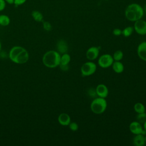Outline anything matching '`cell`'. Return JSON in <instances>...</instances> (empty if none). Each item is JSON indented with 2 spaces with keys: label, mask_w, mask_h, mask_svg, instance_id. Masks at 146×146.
I'll return each instance as SVG.
<instances>
[{
  "label": "cell",
  "mask_w": 146,
  "mask_h": 146,
  "mask_svg": "<svg viewBox=\"0 0 146 146\" xmlns=\"http://www.w3.org/2000/svg\"><path fill=\"white\" fill-rule=\"evenodd\" d=\"M112 57L115 61H120L123 58V53L121 50H117L113 53Z\"/></svg>",
  "instance_id": "22"
},
{
  "label": "cell",
  "mask_w": 146,
  "mask_h": 146,
  "mask_svg": "<svg viewBox=\"0 0 146 146\" xmlns=\"http://www.w3.org/2000/svg\"><path fill=\"white\" fill-rule=\"evenodd\" d=\"M10 23L9 17L5 14H0V25L2 26H7Z\"/></svg>",
  "instance_id": "18"
},
{
  "label": "cell",
  "mask_w": 146,
  "mask_h": 146,
  "mask_svg": "<svg viewBox=\"0 0 146 146\" xmlns=\"http://www.w3.org/2000/svg\"><path fill=\"white\" fill-rule=\"evenodd\" d=\"M29 59V54L28 51L23 48L19 54L17 56L13 62L17 64H23L26 63Z\"/></svg>",
  "instance_id": "8"
},
{
  "label": "cell",
  "mask_w": 146,
  "mask_h": 146,
  "mask_svg": "<svg viewBox=\"0 0 146 146\" xmlns=\"http://www.w3.org/2000/svg\"><path fill=\"white\" fill-rule=\"evenodd\" d=\"M68 125L70 129L72 131H76L79 128L78 124L75 122H70Z\"/></svg>",
  "instance_id": "25"
},
{
  "label": "cell",
  "mask_w": 146,
  "mask_h": 146,
  "mask_svg": "<svg viewBox=\"0 0 146 146\" xmlns=\"http://www.w3.org/2000/svg\"><path fill=\"white\" fill-rule=\"evenodd\" d=\"M60 54L56 51H48L43 56V63L48 68L56 67L60 64Z\"/></svg>",
  "instance_id": "2"
},
{
  "label": "cell",
  "mask_w": 146,
  "mask_h": 146,
  "mask_svg": "<svg viewBox=\"0 0 146 146\" xmlns=\"http://www.w3.org/2000/svg\"><path fill=\"white\" fill-rule=\"evenodd\" d=\"M59 66L62 71H67L69 68L68 64H60L59 65Z\"/></svg>",
  "instance_id": "30"
},
{
  "label": "cell",
  "mask_w": 146,
  "mask_h": 146,
  "mask_svg": "<svg viewBox=\"0 0 146 146\" xmlns=\"http://www.w3.org/2000/svg\"><path fill=\"white\" fill-rule=\"evenodd\" d=\"M112 33L115 36H119L121 34H122V30H120V29L116 28V29H113V30L112 31Z\"/></svg>",
  "instance_id": "28"
},
{
  "label": "cell",
  "mask_w": 146,
  "mask_h": 146,
  "mask_svg": "<svg viewBox=\"0 0 146 146\" xmlns=\"http://www.w3.org/2000/svg\"><path fill=\"white\" fill-rule=\"evenodd\" d=\"M70 60H71L70 55L67 53H64V54H63L60 56V64H68Z\"/></svg>",
  "instance_id": "19"
},
{
  "label": "cell",
  "mask_w": 146,
  "mask_h": 146,
  "mask_svg": "<svg viewBox=\"0 0 146 146\" xmlns=\"http://www.w3.org/2000/svg\"><path fill=\"white\" fill-rule=\"evenodd\" d=\"M43 27L47 31H51L52 28L51 24L48 21H43Z\"/></svg>",
  "instance_id": "24"
},
{
  "label": "cell",
  "mask_w": 146,
  "mask_h": 146,
  "mask_svg": "<svg viewBox=\"0 0 146 146\" xmlns=\"http://www.w3.org/2000/svg\"><path fill=\"white\" fill-rule=\"evenodd\" d=\"M114 60L111 55L105 54L101 55L98 59V64L100 67L103 68H108L112 66Z\"/></svg>",
  "instance_id": "5"
},
{
  "label": "cell",
  "mask_w": 146,
  "mask_h": 146,
  "mask_svg": "<svg viewBox=\"0 0 146 146\" xmlns=\"http://www.w3.org/2000/svg\"><path fill=\"white\" fill-rule=\"evenodd\" d=\"M133 144L136 146H144L145 144V139L144 135L139 134L133 139Z\"/></svg>",
  "instance_id": "15"
},
{
  "label": "cell",
  "mask_w": 146,
  "mask_h": 146,
  "mask_svg": "<svg viewBox=\"0 0 146 146\" xmlns=\"http://www.w3.org/2000/svg\"><path fill=\"white\" fill-rule=\"evenodd\" d=\"M134 29L132 26H127L122 30V35L125 37H128L133 32Z\"/></svg>",
  "instance_id": "21"
},
{
  "label": "cell",
  "mask_w": 146,
  "mask_h": 146,
  "mask_svg": "<svg viewBox=\"0 0 146 146\" xmlns=\"http://www.w3.org/2000/svg\"><path fill=\"white\" fill-rule=\"evenodd\" d=\"M24 48L21 47V46H14L13 47H12L11 48V50H10L9 52V58L10 59V60L11 61H14V59H15V58L17 57V56L19 54V52L23 49Z\"/></svg>",
  "instance_id": "14"
},
{
  "label": "cell",
  "mask_w": 146,
  "mask_h": 146,
  "mask_svg": "<svg viewBox=\"0 0 146 146\" xmlns=\"http://www.w3.org/2000/svg\"><path fill=\"white\" fill-rule=\"evenodd\" d=\"M6 3L9 5H14V0H5Z\"/></svg>",
  "instance_id": "31"
},
{
  "label": "cell",
  "mask_w": 146,
  "mask_h": 146,
  "mask_svg": "<svg viewBox=\"0 0 146 146\" xmlns=\"http://www.w3.org/2000/svg\"><path fill=\"white\" fill-rule=\"evenodd\" d=\"M88 94L89 96L92 98H95L97 96L96 90L94 88H91L89 89V90L88 91Z\"/></svg>",
  "instance_id": "26"
},
{
  "label": "cell",
  "mask_w": 146,
  "mask_h": 146,
  "mask_svg": "<svg viewBox=\"0 0 146 146\" xmlns=\"http://www.w3.org/2000/svg\"><path fill=\"white\" fill-rule=\"evenodd\" d=\"M143 9H144V13L146 14V4L145 5V6H144Z\"/></svg>",
  "instance_id": "33"
},
{
  "label": "cell",
  "mask_w": 146,
  "mask_h": 146,
  "mask_svg": "<svg viewBox=\"0 0 146 146\" xmlns=\"http://www.w3.org/2000/svg\"><path fill=\"white\" fill-rule=\"evenodd\" d=\"M136 120L141 124H143L146 121V113H139L136 116Z\"/></svg>",
  "instance_id": "23"
},
{
  "label": "cell",
  "mask_w": 146,
  "mask_h": 146,
  "mask_svg": "<svg viewBox=\"0 0 146 146\" xmlns=\"http://www.w3.org/2000/svg\"><path fill=\"white\" fill-rule=\"evenodd\" d=\"M99 54V47L92 46L90 47L86 51V58L89 60H94L96 59Z\"/></svg>",
  "instance_id": "9"
},
{
  "label": "cell",
  "mask_w": 146,
  "mask_h": 146,
  "mask_svg": "<svg viewBox=\"0 0 146 146\" xmlns=\"http://www.w3.org/2000/svg\"><path fill=\"white\" fill-rule=\"evenodd\" d=\"M129 130L134 135H146V131L143 129L141 126V123L138 122L137 121H134L130 123L129 124Z\"/></svg>",
  "instance_id": "6"
},
{
  "label": "cell",
  "mask_w": 146,
  "mask_h": 146,
  "mask_svg": "<svg viewBox=\"0 0 146 146\" xmlns=\"http://www.w3.org/2000/svg\"><path fill=\"white\" fill-rule=\"evenodd\" d=\"M105 1H108V0H105Z\"/></svg>",
  "instance_id": "36"
},
{
  "label": "cell",
  "mask_w": 146,
  "mask_h": 146,
  "mask_svg": "<svg viewBox=\"0 0 146 146\" xmlns=\"http://www.w3.org/2000/svg\"><path fill=\"white\" fill-rule=\"evenodd\" d=\"M144 14L143 7L136 3L129 4L125 10V16L126 18L131 22H135L141 19Z\"/></svg>",
  "instance_id": "1"
},
{
  "label": "cell",
  "mask_w": 146,
  "mask_h": 146,
  "mask_svg": "<svg viewBox=\"0 0 146 146\" xmlns=\"http://www.w3.org/2000/svg\"><path fill=\"white\" fill-rule=\"evenodd\" d=\"M27 0H14V5L15 7H18L19 6H21L23 5Z\"/></svg>",
  "instance_id": "27"
},
{
  "label": "cell",
  "mask_w": 146,
  "mask_h": 146,
  "mask_svg": "<svg viewBox=\"0 0 146 146\" xmlns=\"http://www.w3.org/2000/svg\"><path fill=\"white\" fill-rule=\"evenodd\" d=\"M107 107V103L105 98L98 97L95 98L91 102L90 108L92 112L95 114L103 113Z\"/></svg>",
  "instance_id": "3"
},
{
  "label": "cell",
  "mask_w": 146,
  "mask_h": 146,
  "mask_svg": "<svg viewBox=\"0 0 146 146\" xmlns=\"http://www.w3.org/2000/svg\"><path fill=\"white\" fill-rule=\"evenodd\" d=\"M58 120L59 123L63 126L68 125L71 122L70 116L66 113H60L58 117Z\"/></svg>",
  "instance_id": "13"
},
{
  "label": "cell",
  "mask_w": 146,
  "mask_h": 146,
  "mask_svg": "<svg viewBox=\"0 0 146 146\" xmlns=\"http://www.w3.org/2000/svg\"><path fill=\"white\" fill-rule=\"evenodd\" d=\"M56 48L58 52L60 54L67 53L68 51V44L67 42L63 39H60L58 41L56 44Z\"/></svg>",
  "instance_id": "12"
},
{
  "label": "cell",
  "mask_w": 146,
  "mask_h": 146,
  "mask_svg": "<svg viewBox=\"0 0 146 146\" xmlns=\"http://www.w3.org/2000/svg\"><path fill=\"white\" fill-rule=\"evenodd\" d=\"M145 143H146V136H145Z\"/></svg>",
  "instance_id": "35"
},
{
  "label": "cell",
  "mask_w": 146,
  "mask_h": 146,
  "mask_svg": "<svg viewBox=\"0 0 146 146\" xmlns=\"http://www.w3.org/2000/svg\"><path fill=\"white\" fill-rule=\"evenodd\" d=\"M6 3L5 0H0V11H3L6 7Z\"/></svg>",
  "instance_id": "29"
},
{
  "label": "cell",
  "mask_w": 146,
  "mask_h": 146,
  "mask_svg": "<svg viewBox=\"0 0 146 146\" xmlns=\"http://www.w3.org/2000/svg\"><path fill=\"white\" fill-rule=\"evenodd\" d=\"M31 14L35 21L37 22H41L43 21V15L40 11L33 10Z\"/></svg>",
  "instance_id": "17"
},
{
  "label": "cell",
  "mask_w": 146,
  "mask_h": 146,
  "mask_svg": "<svg viewBox=\"0 0 146 146\" xmlns=\"http://www.w3.org/2000/svg\"><path fill=\"white\" fill-rule=\"evenodd\" d=\"M95 90L97 96L99 97L103 98H106L107 97L108 95V89L106 85L103 84H100L97 86Z\"/></svg>",
  "instance_id": "10"
},
{
  "label": "cell",
  "mask_w": 146,
  "mask_h": 146,
  "mask_svg": "<svg viewBox=\"0 0 146 146\" xmlns=\"http://www.w3.org/2000/svg\"><path fill=\"white\" fill-rule=\"evenodd\" d=\"M96 70V65L95 63L91 62H87L83 64L81 67L80 71L83 76H87L94 74Z\"/></svg>",
  "instance_id": "4"
},
{
  "label": "cell",
  "mask_w": 146,
  "mask_h": 146,
  "mask_svg": "<svg viewBox=\"0 0 146 146\" xmlns=\"http://www.w3.org/2000/svg\"><path fill=\"white\" fill-rule=\"evenodd\" d=\"M135 111L137 113H143L145 111V108L144 104L141 103H136L133 107Z\"/></svg>",
  "instance_id": "20"
},
{
  "label": "cell",
  "mask_w": 146,
  "mask_h": 146,
  "mask_svg": "<svg viewBox=\"0 0 146 146\" xmlns=\"http://www.w3.org/2000/svg\"><path fill=\"white\" fill-rule=\"evenodd\" d=\"M133 29L139 35H144L146 34V21L140 19L135 22Z\"/></svg>",
  "instance_id": "7"
},
{
  "label": "cell",
  "mask_w": 146,
  "mask_h": 146,
  "mask_svg": "<svg viewBox=\"0 0 146 146\" xmlns=\"http://www.w3.org/2000/svg\"><path fill=\"white\" fill-rule=\"evenodd\" d=\"M137 52L139 57L144 61H146V42L140 43L137 46Z\"/></svg>",
  "instance_id": "11"
},
{
  "label": "cell",
  "mask_w": 146,
  "mask_h": 146,
  "mask_svg": "<svg viewBox=\"0 0 146 146\" xmlns=\"http://www.w3.org/2000/svg\"><path fill=\"white\" fill-rule=\"evenodd\" d=\"M1 50V42H0V50Z\"/></svg>",
  "instance_id": "34"
},
{
  "label": "cell",
  "mask_w": 146,
  "mask_h": 146,
  "mask_svg": "<svg viewBox=\"0 0 146 146\" xmlns=\"http://www.w3.org/2000/svg\"><path fill=\"white\" fill-rule=\"evenodd\" d=\"M113 70L117 74H120L124 71V65L120 61H115L112 64Z\"/></svg>",
  "instance_id": "16"
},
{
  "label": "cell",
  "mask_w": 146,
  "mask_h": 146,
  "mask_svg": "<svg viewBox=\"0 0 146 146\" xmlns=\"http://www.w3.org/2000/svg\"><path fill=\"white\" fill-rule=\"evenodd\" d=\"M144 124V129L146 131V121L143 123Z\"/></svg>",
  "instance_id": "32"
}]
</instances>
